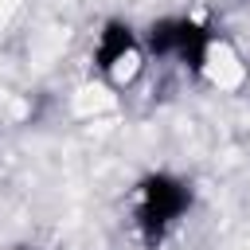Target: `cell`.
<instances>
[{"instance_id": "1", "label": "cell", "mask_w": 250, "mask_h": 250, "mask_svg": "<svg viewBox=\"0 0 250 250\" xmlns=\"http://www.w3.org/2000/svg\"><path fill=\"white\" fill-rule=\"evenodd\" d=\"M191 203H195V191L180 172H168V168L145 172L133 188V227L141 246L145 250L164 246V238L191 211Z\"/></svg>"}, {"instance_id": "2", "label": "cell", "mask_w": 250, "mask_h": 250, "mask_svg": "<svg viewBox=\"0 0 250 250\" xmlns=\"http://www.w3.org/2000/svg\"><path fill=\"white\" fill-rule=\"evenodd\" d=\"M141 55V31L121 20V16H109L98 35H94V70L102 78H117L125 62H133Z\"/></svg>"}, {"instance_id": "3", "label": "cell", "mask_w": 250, "mask_h": 250, "mask_svg": "<svg viewBox=\"0 0 250 250\" xmlns=\"http://www.w3.org/2000/svg\"><path fill=\"white\" fill-rule=\"evenodd\" d=\"M211 51H215V27H211L207 20H199V16H180L172 62H180L191 78H199V74H207Z\"/></svg>"}, {"instance_id": "4", "label": "cell", "mask_w": 250, "mask_h": 250, "mask_svg": "<svg viewBox=\"0 0 250 250\" xmlns=\"http://www.w3.org/2000/svg\"><path fill=\"white\" fill-rule=\"evenodd\" d=\"M176 23H180V16H156L141 31V51H148L152 59H172V51H176Z\"/></svg>"}, {"instance_id": "5", "label": "cell", "mask_w": 250, "mask_h": 250, "mask_svg": "<svg viewBox=\"0 0 250 250\" xmlns=\"http://www.w3.org/2000/svg\"><path fill=\"white\" fill-rule=\"evenodd\" d=\"M12 250H35V246H12Z\"/></svg>"}]
</instances>
